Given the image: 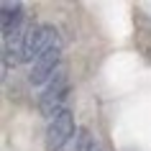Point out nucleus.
I'll list each match as a JSON object with an SVG mask.
<instances>
[{"label": "nucleus", "instance_id": "f257e3e1", "mask_svg": "<svg viewBox=\"0 0 151 151\" xmlns=\"http://www.w3.org/2000/svg\"><path fill=\"white\" fill-rule=\"evenodd\" d=\"M49 49H62L59 33H56L54 26H46V23L31 26L23 33V62H36Z\"/></svg>", "mask_w": 151, "mask_h": 151}, {"label": "nucleus", "instance_id": "f03ea898", "mask_svg": "<svg viewBox=\"0 0 151 151\" xmlns=\"http://www.w3.org/2000/svg\"><path fill=\"white\" fill-rule=\"evenodd\" d=\"M67 92H69V77H67V69L59 67V69L51 74V80L46 82V90H44L41 97H39L41 115H46L49 120L54 118L56 113L62 110V103H64V97H67Z\"/></svg>", "mask_w": 151, "mask_h": 151}, {"label": "nucleus", "instance_id": "7ed1b4c3", "mask_svg": "<svg viewBox=\"0 0 151 151\" xmlns=\"http://www.w3.org/2000/svg\"><path fill=\"white\" fill-rule=\"evenodd\" d=\"M72 136H74V115H72V110L62 108L54 118L49 120L46 136H44V146H46V151H59Z\"/></svg>", "mask_w": 151, "mask_h": 151}, {"label": "nucleus", "instance_id": "20e7f679", "mask_svg": "<svg viewBox=\"0 0 151 151\" xmlns=\"http://www.w3.org/2000/svg\"><path fill=\"white\" fill-rule=\"evenodd\" d=\"M59 56H62V49H49V51H44V54L33 62L31 74H28L31 85H44V82L51 80V74L62 67V64H59Z\"/></svg>", "mask_w": 151, "mask_h": 151}, {"label": "nucleus", "instance_id": "39448f33", "mask_svg": "<svg viewBox=\"0 0 151 151\" xmlns=\"http://www.w3.org/2000/svg\"><path fill=\"white\" fill-rule=\"evenodd\" d=\"M0 31H3V36L5 39H13V36H18L21 31V26H23V5L21 3H10V0H3L0 3Z\"/></svg>", "mask_w": 151, "mask_h": 151}, {"label": "nucleus", "instance_id": "423d86ee", "mask_svg": "<svg viewBox=\"0 0 151 151\" xmlns=\"http://www.w3.org/2000/svg\"><path fill=\"white\" fill-rule=\"evenodd\" d=\"M77 151H103L97 136L90 131V128H80V136H77Z\"/></svg>", "mask_w": 151, "mask_h": 151}]
</instances>
